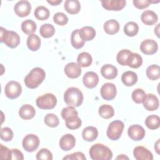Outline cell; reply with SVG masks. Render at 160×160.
I'll return each instance as SVG.
<instances>
[{"mask_svg": "<svg viewBox=\"0 0 160 160\" xmlns=\"http://www.w3.org/2000/svg\"><path fill=\"white\" fill-rule=\"evenodd\" d=\"M61 116L65 120L66 127L69 129H76L81 127L82 121L78 117V112L72 106L64 108L61 111Z\"/></svg>", "mask_w": 160, "mask_h": 160, "instance_id": "6da1fadb", "label": "cell"}, {"mask_svg": "<svg viewBox=\"0 0 160 160\" xmlns=\"http://www.w3.org/2000/svg\"><path fill=\"white\" fill-rule=\"evenodd\" d=\"M45 71L41 68H33L25 77L24 84L28 88L35 89L38 88L44 80Z\"/></svg>", "mask_w": 160, "mask_h": 160, "instance_id": "7a4b0ae2", "label": "cell"}, {"mask_svg": "<svg viewBox=\"0 0 160 160\" xmlns=\"http://www.w3.org/2000/svg\"><path fill=\"white\" fill-rule=\"evenodd\" d=\"M89 154L93 160H110L112 158L111 150L108 146L100 143L92 145L89 149Z\"/></svg>", "mask_w": 160, "mask_h": 160, "instance_id": "3957f363", "label": "cell"}, {"mask_svg": "<svg viewBox=\"0 0 160 160\" xmlns=\"http://www.w3.org/2000/svg\"><path fill=\"white\" fill-rule=\"evenodd\" d=\"M64 100L69 106L79 107L83 102L82 92L77 88H69L64 92Z\"/></svg>", "mask_w": 160, "mask_h": 160, "instance_id": "277c9868", "label": "cell"}, {"mask_svg": "<svg viewBox=\"0 0 160 160\" xmlns=\"http://www.w3.org/2000/svg\"><path fill=\"white\" fill-rule=\"evenodd\" d=\"M1 42H4L8 47L11 48H16L20 43V37L18 33L12 31H8L1 27Z\"/></svg>", "mask_w": 160, "mask_h": 160, "instance_id": "5b68a950", "label": "cell"}, {"mask_svg": "<svg viewBox=\"0 0 160 160\" xmlns=\"http://www.w3.org/2000/svg\"><path fill=\"white\" fill-rule=\"evenodd\" d=\"M36 105L41 109H53L57 104V99L52 93H46L36 99Z\"/></svg>", "mask_w": 160, "mask_h": 160, "instance_id": "8992f818", "label": "cell"}, {"mask_svg": "<svg viewBox=\"0 0 160 160\" xmlns=\"http://www.w3.org/2000/svg\"><path fill=\"white\" fill-rule=\"evenodd\" d=\"M124 128V123L119 120L112 121L108 128L106 134L109 139L112 141L119 139L122 134Z\"/></svg>", "mask_w": 160, "mask_h": 160, "instance_id": "52a82bcc", "label": "cell"}, {"mask_svg": "<svg viewBox=\"0 0 160 160\" xmlns=\"http://www.w3.org/2000/svg\"><path fill=\"white\" fill-rule=\"evenodd\" d=\"M22 92L21 84L15 81H9L5 86L4 93L7 98L13 99L18 98Z\"/></svg>", "mask_w": 160, "mask_h": 160, "instance_id": "ba28073f", "label": "cell"}, {"mask_svg": "<svg viewBox=\"0 0 160 160\" xmlns=\"http://www.w3.org/2000/svg\"><path fill=\"white\" fill-rule=\"evenodd\" d=\"M39 142V139L36 135L29 134L23 138L22 147L27 152H33L38 149Z\"/></svg>", "mask_w": 160, "mask_h": 160, "instance_id": "9c48e42d", "label": "cell"}, {"mask_svg": "<svg viewBox=\"0 0 160 160\" xmlns=\"http://www.w3.org/2000/svg\"><path fill=\"white\" fill-rule=\"evenodd\" d=\"M101 97L107 101L112 100L116 95L117 89L116 86L110 82L104 84L100 90Z\"/></svg>", "mask_w": 160, "mask_h": 160, "instance_id": "30bf717a", "label": "cell"}, {"mask_svg": "<svg viewBox=\"0 0 160 160\" xmlns=\"http://www.w3.org/2000/svg\"><path fill=\"white\" fill-rule=\"evenodd\" d=\"M14 10L18 16L23 18L31 12V5L28 1H19L14 5Z\"/></svg>", "mask_w": 160, "mask_h": 160, "instance_id": "8fae6325", "label": "cell"}, {"mask_svg": "<svg viewBox=\"0 0 160 160\" xmlns=\"http://www.w3.org/2000/svg\"><path fill=\"white\" fill-rule=\"evenodd\" d=\"M158 49V43L153 39H145L140 45L141 51L146 55H151L157 52Z\"/></svg>", "mask_w": 160, "mask_h": 160, "instance_id": "7c38bea8", "label": "cell"}, {"mask_svg": "<svg viewBox=\"0 0 160 160\" xmlns=\"http://www.w3.org/2000/svg\"><path fill=\"white\" fill-rule=\"evenodd\" d=\"M144 129L140 125L134 124L129 127L128 129V136L133 141H140L145 136Z\"/></svg>", "mask_w": 160, "mask_h": 160, "instance_id": "4fadbf2b", "label": "cell"}, {"mask_svg": "<svg viewBox=\"0 0 160 160\" xmlns=\"http://www.w3.org/2000/svg\"><path fill=\"white\" fill-rule=\"evenodd\" d=\"M124 0H102L101 4L106 10L108 11H120L124 8L126 5Z\"/></svg>", "mask_w": 160, "mask_h": 160, "instance_id": "5bb4252c", "label": "cell"}, {"mask_svg": "<svg viewBox=\"0 0 160 160\" xmlns=\"http://www.w3.org/2000/svg\"><path fill=\"white\" fill-rule=\"evenodd\" d=\"M133 155L137 160H152V152L143 146H137L133 150Z\"/></svg>", "mask_w": 160, "mask_h": 160, "instance_id": "9a60e30c", "label": "cell"}, {"mask_svg": "<svg viewBox=\"0 0 160 160\" xmlns=\"http://www.w3.org/2000/svg\"><path fill=\"white\" fill-rule=\"evenodd\" d=\"M81 67L78 64L71 62L68 63L64 67V72L66 75L71 79H75L78 78L81 74Z\"/></svg>", "mask_w": 160, "mask_h": 160, "instance_id": "2e32d148", "label": "cell"}, {"mask_svg": "<svg viewBox=\"0 0 160 160\" xmlns=\"http://www.w3.org/2000/svg\"><path fill=\"white\" fill-rule=\"evenodd\" d=\"M82 82L86 88L89 89L94 88L99 82V76L93 71L87 72L82 78Z\"/></svg>", "mask_w": 160, "mask_h": 160, "instance_id": "e0dca14e", "label": "cell"}, {"mask_svg": "<svg viewBox=\"0 0 160 160\" xmlns=\"http://www.w3.org/2000/svg\"><path fill=\"white\" fill-rule=\"evenodd\" d=\"M59 144L61 149L68 151L74 147L76 139L73 135L71 134H66L61 138Z\"/></svg>", "mask_w": 160, "mask_h": 160, "instance_id": "ac0fdd59", "label": "cell"}, {"mask_svg": "<svg viewBox=\"0 0 160 160\" xmlns=\"http://www.w3.org/2000/svg\"><path fill=\"white\" fill-rule=\"evenodd\" d=\"M144 108L149 111H153L158 109L159 108V99L156 96L153 94H146L143 101Z\"/></svg>", "mask_w": 160, "mask_h": 160, "instance_id": "d6986e66", "label": "cell"}, {"mask_svg": "<svg viewBox=\"0 0 160 160\" xmlns=\"http://www.w3.org/2000/svg\"><path fill=\"white\" fill-rule=\"evenodd\" d=\"M101 75L106 79H113L118 75V69L112 64H105L101 68Z\"/></svg>", "mask_w": 160, "mask_h": 160, "instance_id": "ffe728a7", "label": "cell"}, {"mask_svg": "<svg viewBox=\"0 0 160 160\" xmlns=\"http://www.w3.org/2000/svg\"><path fill=\"white\" fill-rule=\"evenodd\" d=\"M142 22L146 25L152 26L158 22V18L157 14L152 11L146 10L141 16Z\"/></svg>", "mask_w": 160, "mask_h": 160, "instance_id": "44dd1931", "label": "cell"}, {"mask_svg": "<svg viewBox=\"0 0 160 160\" xmlns=\"http://www.w3.org/2000/svg\"><path fill=\"white\" fill-rule=\"evenodd\" d=\"M36 114V111L33 106L30 104H24L22 105L19 110V116L25 120L31 119Z\"/></svg>", "mask_w": 160, "mask_h": 160, "instance_id": "7402d4cb", "label": "cell"}, {"mask_svg": "<svg viewBox=\"0 0 160 160\" xmlns=\"http://www.w3.org/2000/svg\"><path fill=\"white\" fill-rule=\"evenodd\" d=\"M82 136L84 141L92 142L98 136V131L94 126H88L85 128L82 132Z\"/></svg>", "mask_w": 160, "mask_h": 160, "instance_id": "603a6c76", "label": "cell"}, {"mask_svg": "<svg viewBox=\"0 0 160 160\" xmlns=\"http://www.w3.org/2000/svg\"><path fill=\"white\" fill-rule=\"evenodd\" d=\"M142 64V58L141 55L135 52H131L128 57L126 66L132 68H138Z\"/></svg>", "mask_w": 160, "mask_h": 160, "instance_id": "cb8c5ba5", "label": "cell"}, {"mask_svg": "<svg viewBox=\"0 0 160 160\" xmlns=\"http://www.w3.org/2000/svg\"><path fill=\"white\" fill-rule=\"evenodd\" d=\"M121 81L125 86H132L135 84L138 81L137 74L131 71H126L122 74Z\"/></svg>", "mask_w": 160, "mask_h": 160, "instance_id": "d4e9b609", "label": "cell"}, {"mask_svg": "<svg viewBox=\"0 0 160 160\" xmlns=\"http://www.w3.org/2000/svg\"><path fill=\"white\" fill-rule=\"evenodd\" d=\"M65 10L71 14H75L79 12L81 4L78 0H66L64 4Z\"/></svg>", "mask_w": 160, "mask_h": 160, "instance_id": "484cf974", "label": "cell"}, {"mask_svg": "<svg viewBox=\"0 0 160 160\" xmlns=\"http://www.w3.org/2000/svg\"><path fill=\"white\" fill-rule=\"evenodd\" d=\"M71 42L75 49H81L84 46L85 41L82 39L80 35V29H76L72 32L71 36Z\"/></svg>", "mask_w": 160, "mask_h": 160, "instance_id": "4316f807", "label": "cell"}, {"mask_svg": "<svg viewBox=\"0 0 160 160\" xmlns=\"http://www.w3.org/2000/svg\"><path fill=\"white\" fill-rule=\"evenodd\" d=\"M104 31L110 35L117 33L119 30V24L115 19H109L105 22L103 26Z\"/></svg>", "mask_w": 160, "mask_h": 160, "instance_id": "83f0119b", "label": "cell"}, {"mask_svg": "<svg viewBox=\"0 0 160 160\" xmlns=\"http://www.w3.org/2000/svg\"><path fill=\"white\" fill-rule=\"evenodd\" d=\"M27 46L31 51H38L41 46V39L39 37L34 34L29 35L27 39Z\"/></svg>", "mask_w": 160, "mask_h": 160, "instance_id": "f1b7e54d", "label": "cell"}, {"mask_svg": "<svg viewBox=\"0 0 160 160\" xmlns=\"http://www.w3.org/2000/svg\"><path fill=\"white\" fill-rule=\"evenodd\" d=\"M78 64L80 67H88L92 62V58L91 55L87 52H82L80 53L77 58Z\"/></svg>", "mask_w": 160, "mask_h": 160, "instance_id": "f546056e", "label": "cell"}, {"mask_svg": "<svg viewBox=\"0 0 160 160\" xmlns=\"http://www.w3.org/2000/svg\"><path fill=\"white\" fill-rule=\"evenodd\" d=\"M37 26L34 21L31 19H26L21 24V30L29 36L32 34L36 30Z\"/></svg>", "mask_w": 160, "mask_h": 160, "instance_id": "4dcf8cb0", "label": "cell"}, {"mask_svg": "<svg viewBox=\"0 0 160 160\" xmlns=\"http://www.w3.org/2000/svg\"><path fill=\"white\" fill-rule=\"evenodd\" d=\"M99 116L104 119H109L114 115V108L109 104H102L99 108Z\"/></svg>", "mask_w": 160, "mask_h": 160, "instance_id": "1f68e13d", "label": "cell"}, {"mask_svg": "<svg viewBox=\"0 0 160 160\" xmlns=\"http://www.w3.org/2000/svg\"><path fill=\"white\" fill-rule=\"evenodd\" d=\"M80 35L84 41H91L96 36V31L92 27L84 26L80 29Z\"/></svg>", "mask_w": 160, "mask_h": 160, "instance_id": "d6a6232c", "label": "cell"}, {"mask_svg": "<svg viewBox=\"0 0 160 160\" xmlns=\"http://www.w3.org/2000/svg\"><path fill=\"white\" fill-rule=\"evenodd\" d=\"M146 76L152 81H155L160 78V68L157 64H152L146 69Z\"/></svg>", "mask_w": 160, "mask_h": 160, "instance_id": "836d02e7", "label": "cell"}, {"mask_svg": "<svg viewBox=\"0 0 160 160\" xmlns=\"http://www.w3.org/2000/svg\"><path fill=\"white\" fill-rule=\"evenodd\" d=\"M146 127L150 129L154 130L159 128L160 118L158 116L152 114L148 116L145 120Z\"/></svg>", "mask_w": 160, "mask_h": 160, "instance_id": "e575fe53", "label": "cell"}, {"mask_svg": "<svg viewBox=\"0 0 160 160\" xmlns=\"http://www.w3.org/2000/svg\"><path fill=\"white\" fill-rule=\"evenodd\" d=\"M139 31V26L138 24L133 21L127 22L124 26V32L129 37L136 36Z\"/></svg>", "mask_w": 160, "mask_h": 160, "instance_id": "d590c367", "label": "cell"}, {"mask_svg": "<svg viewBox=\"0 0 160 160\" xmlns=\"http://www.w3.org/2000/svg\"><path fill=\"white\" fill-rule=\"evenodd\" d=\"M34 16L39 20H46L50 14L49 9L43 6H39L36 8L34 12Z\"/></svg>", "mask_w": 160, "mask_h": 160, "instance_id": "8d00e7d4", "label": "cell"}, {"mask_svg": "<svg viewBox=\"0 0 160 160\" xmlns=\"http://www.w3.org/2000/svg\"><path fill=\"white\" fill-rule=\"evenodd\" d=\"M39 33L42 37L44 38H49L54 35L55 33V29L51 24H44L40 28Z\"/></svg>", "mask_w": 160, "mask_h": 160, "instance_id": "74e56055", "label": "cell"}, {"mask_svg": "<svg viewBox=\"0 0 160 160\" xmlns=\"http://www.w3.org/2000/svg\"><path fill=\"white\" fill-rule=\"evenodd\" d=\"M146 94L144 92V91L140 88H138L134 90L131 94L132 99L133 100L134 102L138 104L143 102L146 98Z\"/></svg>", "mask_w": 160, "mask_h": 160, "instance_id": "f35d334b", "label": "cell"}, {"mask_svg": "<svg viewBox=\"0 0 160 160\" xmlns=\"http://www.w3.org/2000/svg\"><path fill=\"white\" fill-rule=\"evenodd\" d=\"M44 123L49 127L55 128L59 125V121L56 115L52 113L47 114L44 119Z\"/></svg>", "mask_w": 160, "mask_h": 160, "instance_id": "ab89813d", "label": "cell"}, {"mask_svg": "<svg viewBox=\"0 0 160 160\" xmlns=\"http://www.w3.org/2000/svg\"><path fill=\"white\" fill-rule=\"evenodd\" d=\"M131 52V51L127 49H124L121 50L117 54L116 60L118 62L121 66H126V61L128 56Z\"/></svg>", "mask_w": 160, "mask_h": 160, "instance_id": "60d3db41", "label": "cell"}, {"mask_svg": "<svg viewBox=\"0 0 160 160\" xmlns=\"http://www.w3.org/2000/svg\"><path fill=\"white\" fill-rule=\"evenodd\" d=\"M54 22L60 26H64L68 22V18L63 12H56L53 16Z\"/></svg>", "mask_w": 160, "mask_h": 160, "instance_id": "b9f144b4", "label": "cell"}, {"mask_svg": "<svg viewBox=\"0 0 160 160\" xmlns=\"http://www.w3.org/2000/svg\"><path fill=\"white\" fill-rule=\"evenodd\" d=\"M14 136L13 132L9 128H2L1 129V134L0 137L1 140L8 142L10 141L12 139Z\"/></svg>", "mask_w": 160, "mask_h": 160, "instance_id": "7bdbcfd3", "label": "cell"}, {"mask_svg": "<svg viewBox=\"0 0 160 160\" xmlns=\"http://www.w3.org/2000/svg\"><path fill=\"white\" fill-rule=\"evenodd\" d=\"M36 159L38 160H52V154L51 152L48 149L42 148L36 154Z\"/></svg>", "mask_w": 160, "mask_h": 160, "instance_id": "ee69618b", "label": "cell"}, {"mask_svg": "<svg viewBox=\"0 0 160 160\" xmlns=\"http://www.w3.org/2000/svg\"><path fill=\"white\" fill-rule=\"evenodd\" d=\"M0 154L2 159H12L11 149H8L7 147L3 146L2 144H0Z\"/></svg>", "mask_w": 160, "mask_h": 160, "instance_id": "f6af8a7d", "label": "cell"}, {"mask_svg": "<svg viewBox=\"0 0 160 160\" xmlns=\"http://www.w3.org/2000/svg\"><path fill=\"white\" fill-rule=\"evenodd\" d=\"M63 159H68V160H86V158L84 154L81 152H76L71 154H68L66 156L63 158Z\"/></svg>", "mask_w": 160, "mask_h": 160, "instance_id": "bcb514c9", "label": "cell"}, {"mask_svg": "<svg viewBox=\"0 0 160 160\" xmlns=\"http://www.w3.org/2000/svg\"><path fill=\"white\" fill-rule=\"evenodd\" d=\"M132 2L136 8L139 9H142L148 8L151 3V1L149 0H134Z\"/></svg>", "mask_w": 160, "mask_h": 160, "instance_id": "7dc6e473", "label": "cell"}, {"mask_svg": "<svg viewBox=\"0 0 160 160\" xmlns=\"http://www.w3.org/2000/svg\"><path fill=\"white\" fill-rule=\"evenodd\" d=\"M12 159L15 160H22L24 159L23 154L21 151H19L18 149H12Z\"/></svg>", "mask_w": 160, "mask_h": 160, "instance_id": "c3c4849f", "label": "cell"}, {"mask_svg": "<svg viewBox=\"0 0 160 160\" xmlns=\"http://www.w3.org/2000/svg\"><path fill=\"white\" fill-rule=\"evenodd\" d=\"M47 2L52 6H57L59 4L62 2V0H50V1L48 0L47 1Z\"/></svg>", "mask_w": 160, "mask_h": 160, "instance_id": "681fc988", "label": "cell"}, {"mask_svg": "<svg viewBox=\"0 0 160 160\" xmlns=\"http://www.w3.org/2000/svg\"><path fill=\"white\" fill-rule=\"evenodd\" d=\"M154 149L156 151V152L159 154V139H158L154 145Z\"/></svg>", "mask_w": 160, "mask_h": 160, "instance_id": "f907efd6", "label": "cell"}, {"mask_svg": "<svg viewBox=\"0 0 160 160\" xmlns=\"http://www.w3.org/2000/svg\"><path fill=\"white\" fill-rule=\"evenodd\" d=\"M159 24H158L154 28V33L158 37H159Z\"/></svg>", "mask_w": 160, "mask_h": 160, "instance_id": "816d5d0a", "label": "cell"}, {"mask_svg": "<svg viewBox=\"0 0 160 160\" xmlns=\"http://www.w3.org/2000/svg\"><path fill=\"white\" fill-rule=\"evenodd\" d=\"M116 159H128L129 158L127 157V156H126L125 155H124V154H121L120 156H118L117 158H116Z\"/></svg>", "mask_w": 160, "mask_h": 160, "instance_id": "f5cc1de1", "label": "cell"}]
</instances>
